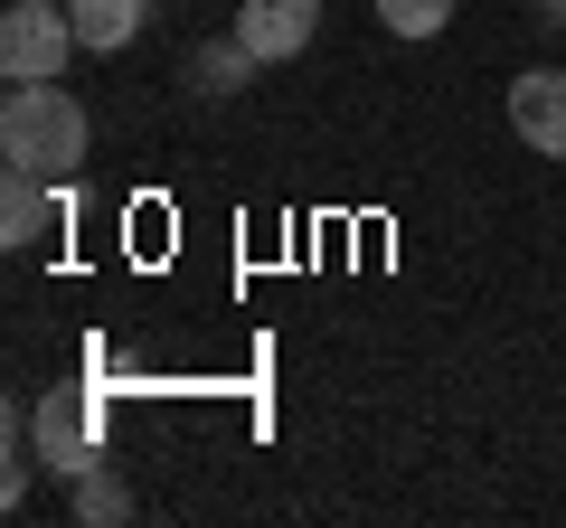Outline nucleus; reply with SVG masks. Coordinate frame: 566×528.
Returning <instances> with one entry per match:
<instances>
[{
    "instance_id": "nucleus-1",
    "label": "nucleus",
    "mask_w": 566,
    "mask_h": 528,
    "mask_svg": "<svg viewBox=\"0 0 566 528\" xmlns=\"http://www.w3.org/2000/svg\"><path fill=\"white\" fill-rule=\"evenodd\" d=\"M0 161L57 170V180L85 161V104L66 95V76H48V85H10V104H0Z\"/></svg>"
},
{
    "instance_id": "nucleus-2",
    "label": "nucleus",
    "mask_w": 566,
    "mask_h": 528,
    "mask_svg": "<svg viewBox=\"0 0 566 528\" xmlns=\"http://www.w3.org/2000/svg\"><path fill=\"white\" fill-rule=\"evenodd\" d=\"M66 57H76V20H66L57 0H10L0 10V76L10 85L66 76Z\"/></svg>"
},
{
    "instance_id": "nucleus-3",
    "label": "nucleus",
    "mask_w": 566,
    "mask_h": 528,
    "mask_svg": "<svg viewBox=\"0 0 566 528\" xmlns=\"http://www.w3.org/2000/svg\"><path fill=\"white\" fill-rule=\"evenodd\" d=\"M510 133H520L538 161H566V66L510 76Z\"/></svg>"
},
{
    "instance_id": "nucleus-4",
    "label": "nucleus",
    "mask_w": 566,
    "mask_h": 528,
    "mask_svg": "<svg viewBox=\"0 0 566 528\" xmlns=\"http://www.w3.org/2000/svg\"><path fill=\"white\" fill-rule=\"evenodd\" d=\"M29 434H39V463L57 472V482H76V472H95V406L85 397H39L29 406Z\"/></svg>"
},
{
    "instance_id": "nucleus-5",
    "label": "nucleus",
    "mask_w": 566,
    "mask_h": 528,
    "mask_svg": "<svg viewBox=\"0 0 566 528\" xmlns=\"http://www.w3.org/2000/svg\"><path fill=\"white\" fill-rule=\"evenodd\" d=\"M312 29H322V0H245V10H237V39L255 47V66L303 57Z\"/></svg>"
},
{
    "instance_id": "nucleus-6",
    "label": "nucleus",
    "mask_w": 566,
    "mask_h": 528,
    "mask_svg": "<svg viewBox=\"0 0 566 528\" xmlns=\"http://www.w3.org/2000/svg\"><path fill=\"white\" fill-rule=\"evenodd\" d=\"M48 218H57V199H48V170H0V245H39Z\"/></svg>"
},
{
    "instance_id": "nucleus-7",
    "label": "nucleus",
    "mask_w": 566,
    "mask_h": 528,
    "mask_svg": "<svg viewBox=\"0 0 566 528\" xmlns=\"http://www.w3.org/2000/svg\"><path fill=\"white\" fill-rule=\"evenodd\" d=\"M66 20H76V47L114 57V47H133V39H142V20H151V0H66Z\"/></svg>"
},
{
    "instance_id": "nucleus-8",
    "label": "nucleus",
    "mask_w": 566,
    "mask_h": 528,
    "mask_svg": "<svg viewBox=\"0 0 566 528\" xmlns=\"http://www.w3.org/2000/svg\"><path fill=\"white\" fill-rule=\"evenodd\" d=\"M255 76V47L227 29V39H208V47H189V66H180V85L189 95H237V85Z\"/></svg>"
},
{
    "instance_id": "nucleus-9",
    "label": "nucleus",
    "mask_w": 566,
    "mask_h": 528,
    "mask_svg": "<svg viewBox=\"0 0 566 528\" xmlns=\"http://www.w3.org/2000/svg\"><path fill=\"white\" fill-rule=\"evenodd\" d=\"M76 519H85V528H114V519H133V490H123L104 463H95V472H76Z\"/></svg>"
},
{
    "instance_id": "nucleus-10",
    "label": "nucleus",
    "mask_w": 566,
    "mask_h": 528,
    "mask_svg": "<svg viewBox=\"0 0 566 528\" xmlns=\"http://www.w3.org/2000/svg\"><path fill=\"white\" fill-rule=\"evenodd\" d=\"M378 20L397 29V39H444V29H453V0H378Z\"/></svg>"
},
{
    "instance_id": "nucleus-11",
    "label": "nucleus",
    "mask_w": 566,
    "mask_h": 528,
    "mask_svg": "<svg viewBox=\"0 0 566 528\" xmlns=\"http://www.w3.org/2000/svg\"><path fill=\"white\" fill-rule=\"evenodd\" d=\"M538 20H547V29H566V0H538Z\"/></svg>"
}]
</instances>
